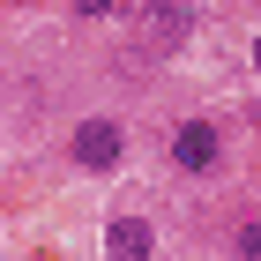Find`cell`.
Wrapping results in <instances>:
<instances>
[{
  "label": "cell",
  "mask_w": 261,
  "mask_h": 261,
  "mask_svg": "<svg viewBox=\"0 0 261 261\" xmlns=\"http://www.w3.org/2000/svg\"><path fill=\"white\" fill-rule=\"evenodd\" d=\"M194 30V8H142V38L149 45H179Z\"/></svg>",
  "instance_id": "4"
},
{
  "label": "cell",
  "mask_w": 261,
  "mask_h": 261,
  "mask_svg": "<svg viewBox=\"0 0 261 261\" xmlns=\"http://www.w3.org/2000/svg\"><path fill=\"white\" fill-rule=\"evenodd\" d=\"M231 246H239V261H261V224H254V217H246V224H239V231H231Z\"/></svg>",
  "instance_id": "5"
},
{
  "label": "cell",
  "mask_w": 261,
  "mask_h": 261,
  "mask_svg": "<svg viewBox=\"0 0 261 261\" xmlns=\"http://www.w3.org/2000/svg\"><path fill=\"white\" fill-rule=\"evenodd\" d=\"M105 261H157V224L142 209H120L105 224Z\"/></svg>",
  "instance_id": "3"
},
{
  "label": "cell",
  "mask_w": 261,
  "mask_h": 261,
  "mask_svg": "<svg viewBox=\"0 0 261 261\" xmlns=\"http://www.w3.org/2000/svg\"><path fill=\"white\" fill-rule=\"evenodd\" d=\"M67 157H75V172H112V164L127 157V127L120 120H75V135H67Z\"/></svg>",
  "instance_id": "1"
},
{
  "label": "cell",
  "mask_w": 261,
  "mask_h": 261,
  "mask_svg": "<svg viewBox=\"0 0 261 261\" xmlns=\"http://www.w3.org/2000/svg\"><path fill=\"white\" fill-rule=\"evenodd\" d=\"M172 164H179L187 179L217 172V164H224V127L217 120H179V127H172Z\"/></svg>",
  "instance_id": "2"
}]
</instances>
